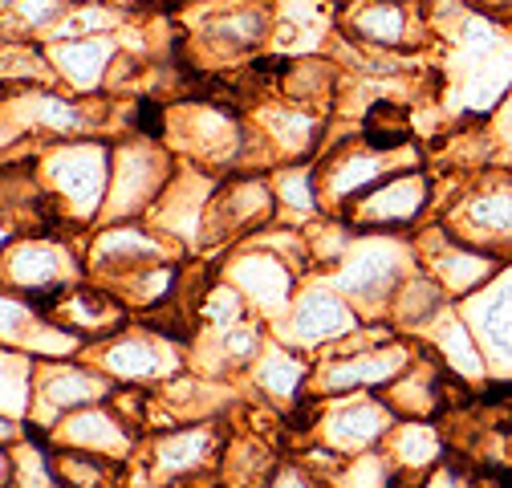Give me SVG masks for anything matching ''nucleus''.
Returning a JSON list of instances; mask_svg holds the SVG:
<instances>
[{
    "instance_id": "obj_1",
    "label": "nucleus",
    "mask_w": 512,
    "mask_h": 488,
    "mask_svg": "<svg viewBox=\"0 0 512 488\" xmlns=\"http://www.w3.org/2000/svg\"><path fill=\"white\" fill-rule=\"evenodd\" d=\"M366 139L378 151H391L407 139V110H399L395 102H374L366 114Z\"/></svg>"
},
{
    "instance_id": "obj_2",
    "label": "nucleus",
    "mask_w": 512,
    "mask_h": 488,
    "mask_svg": "<svg viewBox=\"0 0 512 488\" xmlns=\"http://www.w3.org/2000/svg\"><path fill=\"white\" fill-rule=\"evenodd\" d=\"M57 460V476L66 480L70 488H102L106 480H102V464H94L90 456H82V452H57L53 456Z\"/></svg>"
},
{
    "instance_id": "obj_3",
    "label": "nucleus",
    "mask_w": 512,
    "mask_h": 488,
    "mask_svg": "<svg viewBox=\"0 0 512 488\" xmlns=\"http://www.w3.org/2000/svg\"><path fill=\"white\" fill-rule=\"evenodd\" d=\"M135 127L147 131V135H163V110H159L155 102H143V106L135 110Z\"/></svg>"
}]
</instances>
